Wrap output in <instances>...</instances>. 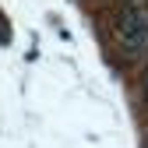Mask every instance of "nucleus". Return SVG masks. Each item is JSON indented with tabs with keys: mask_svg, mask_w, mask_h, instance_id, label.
<instances>
[{
	"mask_svg": "<svg viewBox=\"0 0 148 148\" xmlns=\"http://www.w3.org/2000/svg\"><path fill=\"white\" fill-rule=\"evenodd\" d=\"M116 32H120V42L131 57H141L148 49V4L145 0H123Z\"/></svg>",
	"mask_w": 148,
	"mask_h": 148,
	"instance_id": "1",
	"label": "nucleus"
}]
</instances>
